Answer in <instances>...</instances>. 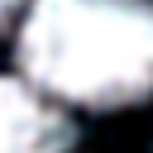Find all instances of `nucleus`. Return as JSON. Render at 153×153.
<instances>
[{
	"instance_id": "nucleus-1",
	"label": "nucleus",
	"mask_w": 153,
	"mask_h": 153,
	"mask_svg": "<svg viewBox=\"0 0 153 153\" xmlns=\"http://www.w3.org/2000/svg\"><path fill=\"white\" fill-rule=\"evenodd\" d=\"M19 67L76 105H129L153 91V0H33Z\"/></svg>"
},
{
	"instance_id": "nucleus-2",
	"label": "nucleus",
	"mask_w": 153,
	"mask_h": 153,
	"mask_svg": "<svg viewBox=\"0 0 153 153\" xmlns=\"http://www.w3.org/2000/svg\"><path fill=\"white\" fill-rule=\"evenodd\" d=\"M72 124L29 81L0 76V153H67Z\"/></svg>"
},
{
	"instance_id": "nucleus-3",
	"label": "nucleus",
	"mask_w": 153,
	"mask_h": 153,
	"mask_svg": "<svg viewBox=\"0 0 153 153\" xmlns=\"http://www.w3.org/2000/svg\"><path fill=\"white\" fill-rule=\"evenodd\" d=\"M14 5H19V0H0V19H10V14H14Z\"/></svg>"
}]
</instances>
